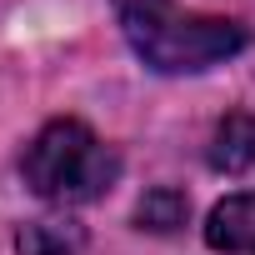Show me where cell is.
Here are the masks:
<instances>
[{
    "mask_svg": "<svg viewBox=\"0 0 255 255\" xmlns=\"http://www.w3.org/2000/svg\"><path fill=\"white\" fill-rule=\"evenodd\" d=\"M25 185L40 195V200H55V205H85V200H100L115 175H120V160L110 145L95 140L90 125L80 120H50L45 130L25 145Z\"/></svg>",
    "mask_w": 255,
    "mask_h": 255,
    "instance_id": "2",
    "label": "cell"
},
{
    "mask_svg": "<svg viewBox=\"0 0 255 255\" xmlns=\"http://www.w3.org/2000/svg\"><path fill=\"white\" fill-rule=\"evenodd\" d=\"M210 165L225 175H240L255 165V115L235 110L215 125V140H210Z\"/></svg>",
    "mask_w": 255,
    "mask_h": 255,
    "instance_id": "4",
    "label": "cell"
},
{
    "mask_svg": "<svg viewBox=\"0 0 255 255\" xmlns=\"http://www.w3.org/2000/svg\"><path fill=\"white\" fill-rule=\"evenodd\" d=\"M205 240H210V250H225V255H255V190L220 200L210 210Z\"/></svg>",
    "mask_w": 255,
    "mask_h": 255,
    "instance_id": "3",
    "label": "cell"
},
{
    "mask_svg": "<svg viewBox=\"0 0 255 255\" xmlns=\"http://www.w3.org/2000/svg\"><path fill=\"white\" fill-rule=\"evenodd\" d=\"M115 15H120L125 40L135 45V55L160 75L205 70L245 50V30L235 20L185 15L175 10V0H115Z\"/></svg>",
    "mask_w": 255,
    "mask_h": 255,
    "instance_id": "1",
    "label": "cell"
},
{
    "mask_svg": "<svg viewBox=\"0 0 255 255\" xmlns=\"http://www.w3.org/2000/svg\"><path fill=\"white\" fill-rule=\"evenodd\" d=\"M20 255H80L85 245V230L80 225H65V220H35L20 230Z\"/></svg>",
    "mask_w": 255,
    "mask_h": 255,
    "instance_id": "5",
    "label": "cell"
},
{
    "mask_svg": "<svg viewBox=\"0 0 255 255\" xmlns=\"http://www.w3.org/2000/svg\"><path fill=\"white\" fill-rule=\"evenodd\" d=\"M185 215H190V200H185L180 190H170V185L150 190V195L135 205V220H140V230H155V235H175V230L185 225Z\"/></svg>",
    "mask_w": 255,
    "mask_h": 255,
    "instance_id": "6",
    "label": "cell"
}]
</instances>
